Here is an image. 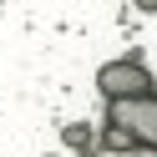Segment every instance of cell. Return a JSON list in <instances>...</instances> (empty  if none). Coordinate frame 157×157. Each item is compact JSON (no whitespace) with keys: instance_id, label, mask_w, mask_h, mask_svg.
Wrapping results in <instances>:
<instances>
[{"instance_id":"6da1fadb","label":"cell","mask_w":157,"mask_h":157,"mask_svg":"<svg viewBox=\"0 0 157 157\" xmlns=\"http://www.w3.org/2000/svg\"><path fill=\"white\" fill-rule=\"evenodd\" d=\"M96 91L101 101H137V96H152V71L142 61H106L96 71Z\"/></svg>"},{"instance_id":"7a4b0ae2","label":"cell","mask_w":157,"mask_h":157,"mask_svg":"<svg viewBox=\"0 0 157 157\" xmlns=\"http://www.w3.org/2000/svg\"><path fill=\"white\" fill-rule=\"evenodd\" d=\"M106 117L122 127H132L142 147H157V91L137 96V101H106Z\"/></svg>"},{"instance_id":"3957f363","label":"cell","mask_w":157,"mask_h":157,"mask_svg":"<svg viewBox=\"0 0 157 157\" xmlns=\"http://www.w3.org/2000/svg\"><path fill=\"white\" fill-rule=\"evenodd\" d=\"M137 132L132 127H122V122H112V117H106V127H101V152H137Z\"/></svg>"},{"instance_id":"277c9868","label":"cell","mask_w":157,"mask_h":157,"mask_svg":"<svg viewBox=\"0 0 157 157\" xmlns=\"http://www.w3.org/2000/svg\"><path fill=\"white\" fill-rule=\"evenodd\" d=\"M137 10H142V15H157V0H137Z\"/></svg>"},{"instance_id":"5b68a950","label":"cell","mask_w":157,"mask_h":157,"mask_svg":"<svg viewBox=\"0 0 157 157\" xmlns=\"http://www.w3.org/2000/svg\"><path fill=\"white\" fill-rule=\"evenodd\" d=\"M0 5H5V0H0Z\"/></svg>"}]
</instances>
